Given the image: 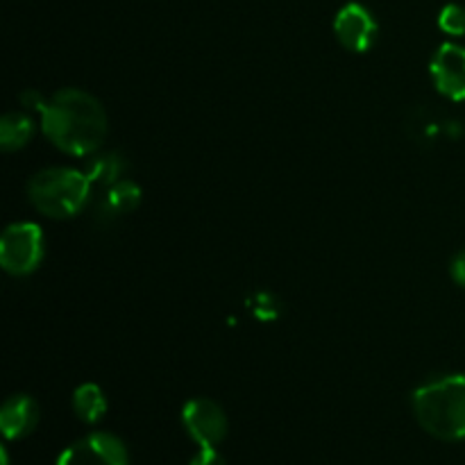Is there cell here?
Listing matches in <instances>:
<instances>
[{
  "label": "cell",
  "instance_id": "6da1fadb",
  "mask_svg": "<svg viewBox=\"0 0 465 465\" xmlns=\"http://www.w3.org/2000/svg\"><path fill=\"white\" fill-rule=\"evenodd\" d=\"M45 139L73 157H91L107 139V114L98 98L82 89H62L41 109Z\"/></svg>",
  "mask_w": 465,
  "mask_h": 465
},
{
  "label": "cell",
  "instance_id": "7a4b0ae2",
  "mask_svg": "<svg viewBox=\"0 0 465 465\" xmlns=\"http://www.w3.org/2000/svg\"><path fill=\"white\" fill-rule=\"evenodd\" d=\"M418 425L439 440L465 439V375H445L411 398Z\"/></svg>",
  "mask_w": 465,
  "mask_h": 465
},
{
  "label": "cell",
  "instance_id": "3957f363",
  "mask_svg": "<svg viewBox=\"0 0 465 465\" xmlns=\"http://www.w3.org/2000/svg\"><path fill=\"white\" fill-rule=\"evenodd\" d=\"M91 180L75 168H45L27 182V198L32 207L48 218H73L86 207L91 198Z\"/></svg>",
  "mask_w": 465,
  "mask_h": 465
},
{
  "label": "cell",
  "instance_id": "277c9868",
  "mask_svg": "<svg viewBox=\"0 0 465 465\" xmlns=\"http://www.w3.org/2000/svg\"><path fill=\"white\" fill-rule=\"evenodd\" d=\"M44 259V232L35 223H14L0 239V266L14 277H25Z\"/></svg>",
  "mask_w": 465,
  "mask_h": 465
},
{
  "label": "cell",
  "instance_id": "5b68a950",
  "mask_svg": "<svg viewBox=\"0 0 465 465\" xmlns=\"http://www.w3.org/2000/svg\"><path fill=\"white\" fill-rule=\"evenodd\" d=\"M57 465H130L127 448L118 436L95 431L59 454Z\"/></svg>",
  "mask_w": 465,
  "mask_h": 465
},
{
  "label": "cell",
  "instance_id": "8992f818",
  "mask_svg": "<svg viewBox=\"0 0 465 465\" xmlns=\"http://www.w3.org/2000/svg\"><path fill=\"white\" fill-rule=\"evenodd\" d=\"M182 425L198 448H218L227 436V416L213 400H189L182 409Z\"/></svg>",
  "mask_w": 465,
  "mask_h": 465
},
{
  "label": "cell",
  "instance_id": "52a82bcc",
  "mask_svg": "<svg viewBox=\"0 0 465 465\" xmlns=\"http://www.w3.org/2000/svg\"><path fill=\"white\" fill-rule=\"evenodd\" d=\"M436 91L454 103L465 100V48L457 44H443L430 64Z\"/></svg>",
  "mask_w": 465,
  "mask_h": 465
},
{
  "label": "cell",
  "instance_id": "ba28073f",
  "mask_svg": "<svg viewBox=\"0 0 465 465\" xmlns=\"http://www.w3.org/2000/svg\"><path fill=\"white\" fill-rule=\"evenodd\" d=\"M334 32L341 45L352 53H366L377 39V21L363 5L350 3L336 14Z\"/></svg>",
  "mask_w": 465,
  "mask_h": 465
},
{
  "label": "cell",
  "instance_id": "9c48e42d",
  "mask_svg": "<svg viewBox=\"0 0 465 465\" xmlns=\"http://www.w3.org/2000/svg\"><path fill=\"white\" fill-rule=\"evenodd\" d=\"M39 404L30 395H12L0 409V431L7 440H21L35 431Z\"/></svg>",
  "mask_w": 465,
  "mask_h": 465
},
{
  "label": "cell",
  "instance_id": "30bf717a",
  "mask_svg": "<svg viewBox=\"0 0 465 465\" xmlns=\"http://www.w3.org/2000/svg\"><path fill=\"white\" fill-rule=\"evenodd\" d=\"M141 204V189L132 180H121L104 189V198L100 203V212L107 218H118L132 213Z\"/></svg>",
  "mask_w": 465,
  "mask_h": 465
},
{
  "label": "cell",
  "instance_id": "8fae6325",
  "mask_svg": "<svg viewBox=\"0 0 465 465\" xmlns=\"http://www.w3.org/2000/svg\"><path fill=\"white\" fill-rule=\"evenodd\" d=\"M127 171V162L118 153H104V154H91L89 163H86L84 173L94 186H103L109 189L116 182L125 180L123 173Z\"/></svg>",
  "mask_w": 465,
  "mask_h": 465
},
{
  "label": "cell",
  "instance_id": "7c38bea8",
  "mask_svg": "<svg viewBox=\"0 0 465 465\" xmlns=\"http://www.w3.org/2000/svg\"><path fill=\"white\" fill-rule=\"evenodd\" d=\"M32 136H35V123H32V118L27 114H5L3 121H0V145H3L5 153L25 148Z\"/></svg>",
  "mask_w": 465,
  "mask_h": 465
},
{
  "label": "cell",
  "instance_id": "4fadbf2b",
  "mask_svg": "<svg viewBox=\"0 0 465 465\" xmlns=\"http://www.w3.org/2000/svg\"><path fill=\"white\" fill-rule=\"evenodd\" d=\"M73 411L86 425L103 420V416L107 413V398H104L103 389L98 384H82L73 393Z\"/></svg>",
  "mask_w": 465,
  "mask_h": 465
},
{
  "label": "cell",
  "instance_id": "5bb4252c",
  "mask_svg": "<svg viewBox=\"0 0 465 465\" xmlns=\"http://www.w3.org/2000/svg\"><path fill=\"white\" fill-rule=\"evenodd\" d=\"M250 309H252V316L262 322H272L282 316V302L277 300V295L266 293V291L254 295Z\"/></svg>",
  "mask_w": 465,
  "mask_h": 465
},
{
  "label": "cell",
  "instance_id": "9a60e30c",
  "mask_svg": "<svg viewBox=\"0 0 465 465\" xmlns=\"http://www.w3.org/2000/svg\"><path fill=\"white\" fill-rule=\"evenodd\" d=\"M439 25L445 35L463 36L465 35V7L463 5H445L439 14Z\"/></svg>",
  "mask_w": 465,
  "mask_h": 465
},
{
  "label": "cell",
  "instance_id": "2e32d148",
  "mask_svg": "<svg viewBox=\"0 0 465 465\" xmlns=\"http://www.w3.org/2000/svg\"><path fill=\"white\" fill-rule=\"evenodd\" d=\"M191 465H227V461L216 448H200V452L191 459Z\"/></svg>",
  "mask_w": 465,
  "mask_h": 465
},
{
  "label": "cell",
  "instance_id": "e0dca14e",
  "mask_svg": "<svg viewBox=\"0 0 465 465\" xmlns=\"http://www.w3.org/2000/svg\"><path fill=\"white\" fill-rule=\"evenodd\" d=\"M21 103H23V107L30 109V112L41 114V109L45 107L48 98H44V95H41L39 91H23V94H21Z\"/></svg>",
  "mask_w": 465,
  "mask_h": 465
},
{
  "label": "cell",
  "instance_id": "ac0fdd59",
  "mask_svg": "<svg viewBox=\"0 0 465 465\" xmlns=\"http://www.w3.org/2000/svg\"><path fill=\"white\" fill-rule=\"evenodd\" d=\"M450 271H452V280L465 289V250H461V252L452 259V268H450Z\"/></svg>",
  "mask_w": 465,
  "mask_h": 465
},
{
  "label": "cell",
  "instance_id": "d6986e66",
  "mask_svg": "<svg viewBox=\"0 0 465 465\" xmlns=\"http://www.w3.org/2000/svg\"><path fill=\"white\" fill-rule=\"evenodd\" d=\"M0 465H9V457H7V450L0 448Z\"/></svg>",
  "mask_w": 465,
  "mask_h": 465
}]
</instances>
